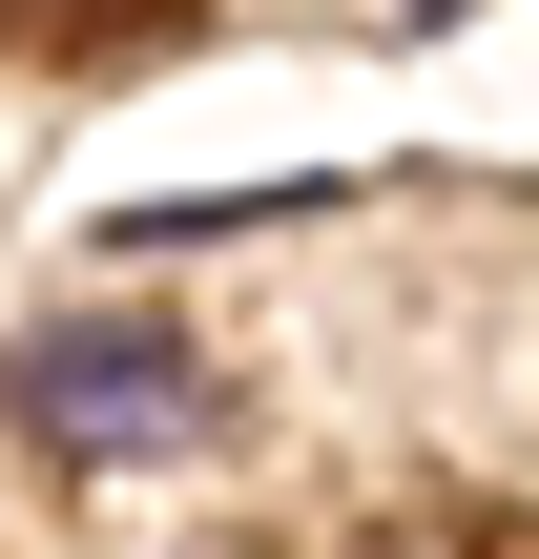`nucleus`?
Segmentation results:
<instances>
[{"label": "nucleus", "instance_id": "f257e3e1", "mask_svg": "<svg viewBox=\"0 0 539 559\" xmlns=\"http://www.w3.org/2000/svg\"><path fill=\"white\" fill-rule=\"evenodd\" d=\"M0 394H21V436H42V456H166V436L208 415V373H187V332H166V311H62V332H21V353H0Z\"/></svg>", "mask_w": 539, "mask_h": 559}]
</instances>
